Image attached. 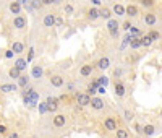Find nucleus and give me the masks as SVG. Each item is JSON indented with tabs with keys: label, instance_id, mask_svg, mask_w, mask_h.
<instances>
[{
	"label": "nucleus",
	"instance_id": "obj_1",
	"mask_svg": "<svg viewBox=\"0 0 162 138\" xmlns=\"http://www.w3.org/2000/svg\"><path fill=\"white\" fill-rule=\"evenodd\" d=\"M91 99H92V96H89L88 93H76V103H78L81 107L91 106Z\"/></svg>",
	"mask_w": 162,
	"mask_h": 138
},
{
	"label": "nucleus",
	"instance_id": "obj_2",
	"mask_svg": "<svg viewBox=\"0 0 162 138\" xmlns=\"http://www.w3.org/2000/svg\"><path fill=\"white\" fill-rule=\"evenodd\" d=\"M104 128H106L107 132H115L117 130V120L113 117H107L106 120H104Z\"/></svg>",
	"mask_w": 162,
	"mask_h": 138
},
{
	"label": "nucleus",
	"instance_id": "obj_3",
	"mask_svg": "<svg viewBox=\"0 0 162 138\" xmlns=\"http://www.w3.org/2000/svg\"><path fill=\"white\" fill-rule=\"evenodd\" d=\"M13 26L16 28V29H23V28H26V26H28V18H26V16H21V15L15 16V20H13Z\"/></svg>",
	"mask_w": 162,
	"mask_h": 138
},
{
	"label": "nucleus",
	"instance_id": "obj_4",
	"mask_svg": "<svg viewBox=\"0 0 162 138\" xmlns=\"http://www.w3.org/2000/svg\"><path fill=\"white\" fill-rule=\"evenodd\" d=\"M104 106H106V103H104V99L102 98H97V96H92L91 99V107L94 110H102Z\"/></svg>",
	"mask_w": 162,
	"mask_h": 138
},
{
	"label": "nucleus",
	"instance_id": "obj_5",
	"mask_svg": "<svg viewBox=\"0 0 162 138\" xmlns=\"http://www.w3.org/2000/svg\"><path fill=\"white\" fill-rule=\"evenodd\" d=\"M59 101L60 99H57V98H47L45 99V103H47V106H49V112H57V109H59Z\"/></svg>",
	"mask_w": 162,
	"mask_h": 138
},
{
	"label": "nucleus",
	"instance_id": "obj_6",
	"mask_svg": "<svg viewBox=\"0 0 162 138\" xmlns=\"http://www.w3.org/2000/svg\"><path fill=\"white\" fill-rule=\"evenodd\" d=\"M113 88H115V96L117 98H123V96L127 94V88H125V85H123L122 81H117Z\"/></svg>",
	"mask_w": 162,
	"mask_h": 138
},
{
	"label": "nucleus",
	"instance_id": "obj_7",
	"mask_svg": "<svg viewBox=\"0 0 162 138\" xmlns=\"http://www.w3.org/2000/svg\"><path fill=\"white\" fill-rule=\"evenodd\" d=\"M52 124H54V127H57V128H60V127H63V125L66 124V117H65L63 114H57V115L54 117V120H52Z\"/></svg>",
	"mask_w": 162,
	"mask_h": 138
},
{
	"label": "nucleus",
	"instance_id": "obj_8",
	"mask_svg": "<svg viewBox=\"0 0 162 138\" xmlns=\"http://www.w3.org/2000/svg\"><path fill=\"white\" fill-rule=\"evenodd\" d=\"M92 72H94V67L89 65V63H86V65H83V67L80 68V75L86 78V77H91V75H92Z\"/></svg>",
	"mask_w": 162,
	"mask_h": 138
},
{
	"label": "nucleus",
	"instance_id": "obj_9",
	"mask_svg": "<svg viewBox=\"0 0 162 138\" xmlns=\"http://www.w3.org/2000/svg\"><path fill=\"white\" fill-rule=\"evenodd\" d=\"M55 20H57V18H55L52 13H47V15L44 16L42 23H44V26H45V28H52V26H55Z\"/></svg>",
	"mask_w": 162,
	"mask_h": 138
},
{
	"label": "nucleus",
	"instance_id": "obj_10",
	"mask_svg": "<svg viewBox=\"0 0 162 138\" xmlns=\"http://www.w3.org/2000/svg\"><path fill=\"white\" fill-rule=\"evenodd\" d=\"M18 88V85H13V83H7V85H0V91L2 93H13V91H16Z\"/></svg>",
	"mask_w": 162,
	"mask_h": 138
},
{
	"label": "nucleus",
	"instance_id": "obj_11",
	"mask_svg": "<svg viewBox=\"0 0 162 138\" xmlns=\"http://www.w3.org/2000/svg\"><path fill=\"white\" fill-rule=\"evenodd\" d=\"M144 23H146L148 26H156V23H157L156 13H146V15H144Z\"/></svg>",
	"mask_w": 162,
	"mask_h": 138
},
{
	"label": "nucleus",
	"instance_id": "obj_12",
	"mask_svg": "<svg viewBox=\"0 0 162 138\" xmlns=\"http://www.w3.org/2000/svg\"><path fill=\"white\" fill-rule=\"evenodd\" d=\"M97 18H101V10L99 8H89L88 10V20H91V21H94V20H97Z\"/></svg>",
	"mask_w": 162,
	"mask_h": 138
},
{
	"label": "nucleus",
	"instance_id": "obj_13",
	"mask_svg": "<svg viewBox=\"0 0 162 138\" xmlns=\"http://www.w3.org/2000/svg\"><path fill=\"white\" fill-rule=\"evenodd\" d=\"M10 12H12L15 16L21 15V3H20V2H16V0H13V2L10 3Z\"/></svg>",
	"mask_w": 162,
	"mask_h": 138
},
{
	"label": "nucleus",
	"instance_id": "obj_14",
	"mask_svg": "<svg viewBox=\"0 0 162 138\" xmlns=\"http://www.w3.org/2000/svg\"><path fill=\"white\" fill-rule=\"evenodd\" d=\"M112 12L115 13L117 16H123V15H127V8L123 7L122 3H115V5H113V8H112Z\"/></svg>",
	"mask_w": 162,
	"mask_h": 138
},
{
	"label": "nucleus",
	"instance_id": "obj_15",
	"mask_svg": "<svg viewBox=\"0 0 162 138\" xmlns=\"http://www.w3.org/2000/svg\"><path fill=\"white\" fill-rule=\"evenodd\" d=\"M50 85L55 86V88L63 86V77H60V75H54V77L50 78Z\"/></svg>",
	"mask_w": 162,
	"mask_h": 138
},
{
	"label": "nucleus",
	"instance_id": "obj_16",
	"mask_svg": "<svg viewBox=\"0 0 162 138\" xmlns=\"http://www.w3.org/2000/svg\"><path fill=\"white\" fill-rule=\"evenodd\" d=\"M109 67H110V60H109L107 57L99 59V62H97V68H99V70H107Z\"/></svg>",
	"mask_w": 162,
	"mask_h": 138
},
{
	"label": "nucleus",
	"instance_id": "obj_17",
	"mask_svg": "<svg viewBox=\"0 0 162 138\" xmlns=\"http://www.w3.org/2000/svg\"><path fill=\"white\" fill-rule=\"evenodd\" d=\"M42 75H44L42 67H41V65H34L33 70H31V77H33V78H41Z\"/></svg>",
	"mask_w": 162,
	"mask_h": 138
},
{
	"label": "nucleus",
	"instance_id": "obj_18",
	"mask_svg": "<svg viewBox=\"0 0 162 138\" xmlns=\"http://www.w3.org/2000/svg\"><path fill=\"white\" fill-rule=\"evenodd\" d=\"M154 132H156V127L152 124H148V125L143 127V135H146V136H152Z\"/></svg>",
	"mask_w": 162,
	"mask_h": 138
},
{
	"label": "nucleus",
	"instance_id": "obj_19",
	"mask_svg": "<svg viewBox=\"0 0 162 138\" xmlns=\"http://www.w3.org/2000/svg\"><path fill=\"white\" fill-rule=\"evenodd\" d=\"M138 13H139V10H138L136 5H128V7H127V15H128L130 18L138 16Z\"/></svg>",
	"mask_w": 162,
	"mask_h": 138
},
{
	"label": "nucleus",
	"instance_id": "obj_20",
	"mask_svg": "<svg viewBox=\"0 0 162 138\" xmlns=\"http://www.w3.org/2000/svg\"><path fill=\"white\" fill-rule=\"evenodd\" d=\"M26 65H28V60L20 57V59H16V60H15V65H13V67H16L18 70H21V72H23V70H26Z\"/></svg>",
	"mask_w": 162,
	"mask_h": 138
},
{
	"label": "nucleus",
	"instance_id": "obj_21",
	"mask_svg": "<svg viewBox=\"0 0 162 138\" xmlns=\"http://www.w3.org/2000/svg\"><path fill=\"white\" fill-rule=\"evenodd\" d=\"M118 20H113V18H110V20H107V29L109 31H113V29H118Z\"/></svg>",
	"mask_w": 162,
	"mask_h": 138
},
{
	"label": "nucleus",
	"instance_id": "obj_22",
	"mask_svg": "<svg viewBox=\"0 0 162 138\" xmlns=\"http://www.w3.org/2000/svg\"><path fill=\"white\" fill-rule=\"evenodd\" d=\"M12 50H13L15 54H23V52H24V45H23L21 42H13V44H12Z\"/></svg>",
	"mask_w": 162,
	"mask_h": 138
},
{
	"label": "nucleus",
	"instance_id": "obj_23",
	"mask_svg": "<svg viewBox=\"0 0 162 138\" xmlns=\"http://www.w3.org/2000/svg\"><path fill=\"white\" fill-rule=\"evenodd\" d=\"M115 135H117V138H130V132L127 128H117Z\"/></svg>",
	"mask_w": 162,
	"mask_h": 138
},
{
	"label": "nucleus",
	"instance_id": "obj_24",
	"mask_svg": "<svg viewBox=\"0 0 162 138\" xmlns=\"http://www.w3.org/2000/svg\"><path fill=\"white\" fill-rule=\"evenodd\" d=\"M8 75H10V78H13V80H18L21 77V70H18L16 67H12L10 72H8Z\"/></svg>",
	"mask_w": 162,
	"mask_h": 138
},
{
	"label": "nucleus",
	"instance_id": "obj_25",
	"mask_svg": "<svg viewBox=\"0 0 162 138\" xmlns=\"http://www.w3.org/2000/svg\"><path fill=\"white\" fill-rule=\"evenodd\" d=\"M16 81H18V86H20V88H26V86H28V83H29V77L21 75V77L18 78Z\"/></svg>",
	"mask_w": 162,
	"mask_h": 138
},
{
	"label": "nucleus",
	"instance_id": "obj_26",
	"mask_svg": "<svg viewBox=\"0 0 162 138\" xmlns=\"http://www.w3.org/2000/svg\"><path fill=\"white\" fill-rule=\"evenodd\" d=\"M113 15L112 10H109V8H101V18H104V20H110Z\"/></svg>",
	"mask_w": 162,
	"mask_h": 138
},
{
	"label": "nucleus",
	"instance_id": "obj_27",
	"mask_svg": "<svg viewBox=\"0 0 162 138\" xmlns=\"http://www.w3.org/2000/svg\"><path fill=\"white\" fill-rule=\"evenodd\" d=\"M141 45H143V42H141V38H138V36H135V38L131 39V42H130L131 49H138V47H141Z\"/></svg>",
	"mask_w": 162,
	"mask_h": 138
},
{
	"label": "nucleus",
	"instance_id": "obj_28",
	"mask_svg": "<svg viewBox=\"0 0 162 138\" xmlns=\"http://www.w3.org/2000/svg\"><path fill=\"white\" fill-rule=\"evenodd\" d=\"M141 42H143V47H149V45L154 42V41L151 39L149 34H146V36H141Z\"/></svg>",
	"mask_w": 162,
	"mask_h": 138
},
{
	"label": "nucleus",
	"instance_id": "obj_29",
	"mask_svg": "<svg viewBox=\"0 0 162 138\" xmlns=\"http://www.w3.org/2000/svg\"><path fill=\"white\" fill-rule=\"evenodd\" d=\"M139 3L144 8H152V7L156 5V0H139Z\"/></svg>",
	"mask_w": 162,
	"mask_h": 138
},
{
	"label": "nucleus",
	"instance_id": "obj_30",
	"mask_svg": "<svg viewBox=\"0 0 162 138\" xmlns=\"http://www.w3.org/2000/svg\"><path fill=\"white\" fill-rule=\"evenodd\" d=\"M123 117H125V120H127V122H131V120H133V117H135V114H133L131 110H128V109H127L125 112H123Z\"/></svg>",
	"mask_w": 162,
	"mask_h": 138
},
{
	"label": "nucleus",
	"instance_id": "obj_31",
	"mask_svg": "<svg viewBox=\"0 0 162 138\" xmlns=\"http://www.w3.org/2000/svg\"><path fill=\"white\" fill-rule=\"evenodd\" d=\"M148 34L151 36V39H152V41H157V39L160 38V34H159L157 31H154V29H151V31H149Z\"/></svg>",
	"mask_w": 162,
	"mask_h": 138
},
{
	"label": "nucleus",
	"instance_id": "obj_32",
	"mask_svg": "<svg viewBox=\"0 0 162 138\" xmlns=\"http://www.w3.org/2000/svg\"><path fill=\"white\" fill-rule=\"evenodd\" d=\"M86 93H88L89 96H94V94L97 93V88L94 86V85H89V86H88V91H86Z\"/></svg>",
	"mask_w": 162,
	"mask_h": 138
},
{
	"label": "nucleus",
	"instance_id": "obj_33",
	"mask_svg": "<svg viewBox=\"0 0 162 138\" xmlns=\"http://www.w3.org/2000/svg\"><path fill=\"white\" fill-rule=\"evenodd\" d=\"M39 110H41V114L49 112V106H47V103H41L39 104Z\"/></svg>",
	"mask_w": 162,
	"mask_h": 138
},
{
	"label": "nucleus",
	"instance_id": "obj_34",
	"mask_svg": "<svg viewBox=\"0 0 162 138\" xmlns=\"http://www.w3.org/2000/svg\"><path fill=\"white\" fill-rule=\"evenodd\" d=\"M99 83H101V86H107L109 85V78L106 75H102V77H99Z\"/></svg>",
	"mask_w": 162,
	"mask_h": 138
},
{
	"label": "nucleus",
	"instance_id": "obj_35",
	"mask_svg": "<svg viewBox=\"0 0 162 138\" xmlns=\"http://www.w3.org/2000/svg\"><path fill=\"white\" fill-rule=\"evenodd\" d=\"M63 10H65V13H66V15H71V13L75 12V8H73V5H70V3H66V5H65V8H63Z\"/></svg>",
	"mask_w": 162,
	"mask_h": 138
},
{
	"label": "nucleus",
	"instance_id": "obj_36",
	"mask_svg": "<svg viewBox=\"0 0 162 138\" xmlns=\"http://www.w3.org/2000/svg\"><path fill=\"white\" fill-rule=\"evenodd\" d=\"M0 135H8V128L3 124H0Z\"/></svg>",
	"mask_w": 162,
	"mask_h": 138
},
{
	"label": "nucleus",
	"instance_id": "obj_37",
	"mask_svg": "<svg viewBox=\"0 0 162 138\" xmlns=\"http://www.w3.org/2000/svg\"><path fill=\"white\" fill-rule=\"evenodd\" d=\"M44 3H42V0H33V7L34 8H41Z\"/></svg>",
	"mask_w": 162,
	"mask_h": 138
},
{
	"label": "nucleus",
	"instance_id": "obj_38",
	"mask_svg": "<svg viewBox=\"0 0 162 138\" xmlns=\"http://www.w3.org/2000/svg\"><path fill=\"white\" fill-rule=\"evenodd\" d=\"M131 26H133V24H131V21L128 20V21H125V23H123V26H122V28H123L125 31H128V29H131Z\"/></svg>",
	"mask_w": 162,
	"mask_h": 138
},
{
	"label": "nucleus",
	"instance_id": "obj_39",
	"mask_svg": "<svg viewBox=\"0 0 162 138\" xmlns=\"http://www.w3.org/2000/svg\"><path fill=\"white\" fill-rule=\"evenodd\" d=\"M33 57H34V49H29V54H28V62H31L33 60Z\"/></svg>",
	"mask_w": 162,
	"mask_h": 138
},
{
	"label": "nucleus",
	"instance_id": "obj_40",
	"mask_svg": "<svg viewBox=\"0 0 162 138\" xmlns=\"http://www.w3.org/2000/svg\"><path fill=\"white\" fill-rule=\"evenodd\" d=\"M13 54H15V52H13L12 49H10V50H5V57H7V59H12Z\"/></svg>",
	"mask_w": 162,
	"mask_h": 138
},
{
	"label": "nucleus",
	"instance_id": "obj_41",
	"mask_svg": "<svg viewBox=\"0 0 162 138\" xmlns=\"http://www.w3.org/2000/svg\"><path fill=\"white\" fill-rule=\"evenodd\" d=\"M97 93L99 94H106V86H99L97 88Z\"/></svg>",
	"mask_w": 162,
	"mask_h": 138
},
{
	"label": "nucleus",
	"instance_id": "obj_42",
	"mask_svg": "<svg viewBox=\"0 0 162 138\" xmlns=\"http://www.w3.org/2000/svg\"><path fill=\"white\" fill-rule=\"evenodd\" d=\"M55 26H63V20H62V18H57V20H55Z\"/></svg>",
	"mask_w": 162,
	"mask_h": 138
},
{
	"label": "nucleus",
	"instance_id": "obj_43",
	"mask_svg": "<svg viewBox=\"0 0 162 138\" xmlns=\"http://www.w3.org/2000/svg\"><path fill=\"white\" fill-rule=\"evenodd\" d=\"M135 130H136L138 133H143V127H141L139 124H136V125H135Z\"/></svg>",
	"mask_w": 162,
	"mask_h": 138
},
{
	"label": "nucleus",
	"instance_id": "obj_44",
	"mask_svg": "<svg viewBox=\"0 0 162 138\" xmlns=\"http://www.w3.org/2000/svg\"><path fill=\"white\" fill-rule=\"evenodd\" d=\"M7 138H20V136H18V133H15V132H13V133H8V135H7Z\"/></svg>",
	"mask_w": 162,
	"mask_h": 138
},
{
	"label": "nucleus",
	"instance_id": "obj_45",
	"mask_svg": "<svg viewBox=\"0 0 162 138\" xmlns=\"http://www.w3.org/2000/svg\"><path fill=\"white\" fill-rule=\"evenodd\" d=\"M44 5H54V0H42Z\"/></svg>",
	"mask_w": 162,
	"mask_h": 138
},
{
	"label": "nucleus",
	"instance_id": "obj_46",
	"mask_svg": "<svg viewBox=\"0 0 162 138\" xmlns=\"http://www.w3.org/2000/svg\"><path fill=\"white\" fill-rule=\"evenodd\" d=\"M91 2H92V5H96V7H99V5H101V2H102V0H91Z\"/></svg>",
	"mask_w": 162,
	"mask_h": 138
},
{
	"label": "nucleus",
	"instance_id": "obj_47",
	"mask_svg": "<svg viewBox=\"0 0 162 138\" xmlns=\"http://www.w3.org/2000/svg\"><path fill=\"white\" fill-rule=\"evenodd\" d=\"M59 99H60V101H68V96H66V94H62Z\"/></svg>",
	"mask_w": 162,
	"mask_h": 138
},
{
	"label": "nucleus",
	"instance_id": "obj_48",
	"mask_svg": "<svg viewBox=\"0 0 162 138\" xmlns=\"http://www.w3.org/2000/svg\"><path fill=\"white\" fill-rule=\"evenodd\" d=\"M59 3H62V0H54V5H59Z\"/></svg>",
	"mask_w": 162,
	"mask_h": 138
}]
</instances>
